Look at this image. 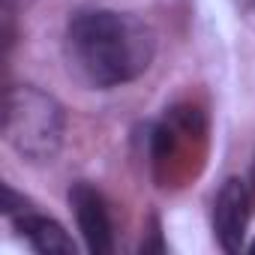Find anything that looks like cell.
Wrapping results in <instances>:
<instances>
[{
    "label": "cell",
    "instance_id": "6da1fadb",
    "mask_svg": "<svg viewBox=\"0 0 255 255\" xmlns=\"http://www.w3.org/2000/svg\"><path fill=\"white\" fill-rule=\"evenodd\" d=\"M66 54L69 66L87 84L117 87L147 72L156 54V36L135 15L90 9L69 21Z\"/></svg>",
    "mask_w": 255,
    "mask_h": 255
},
{
    "label": "cell",
    "instance_id": "7a4b0ae2",
    "mask_svg": "<svg viewBox=\"0 0 255 255\" xmlns=\"http://www.w3.org/2000/svg\"><path fill=\"white\" fill-rule=\"evenodd\" d=\"M66 117L54 96L21 84L3 96V138L30 162H51L63 144Z\"/></svg>",
    "mask_w": 255,
    "mask_h": 255
},
{
    "label": "cell",
    "instance_id": "3957f363",
    "mask_svg": "<svg viewBox=\"0 0 255 255\" xmlns=\"http://www.w3.org/2000/svg\"><path fill=\"white\" fill-rule=\"evenodd\" d=\"M246 225H249V192L237 177H228L213 207V231L219 246L225 252H240Z\"/></svg>",
    "mask_w": 255,
    "mask_h": 255
},
{
    "label": "cell",
    "instance_id": "277c9868",
    "mask_svg": "<svg viewBox=\"0 0 255 255\" xmlns=\"http://www.w3.org/2000/svg\"><path fill=\"white\" fill-rule=\"evenodd\" d=\"M69 201H72V210H75V219H78L87 249L93 255H108L114 243H111V219H108L102 195L87 183H75L69 189Z\"/></svg>",
    "mask_w": 255,
    "mask_h": 255
},
{
    "label": "cell",
    "instance_id": "5b68a950",
    "mask_svg": "<svg viewBox=\"0 0 255 255\" xmlns=\"http://www.w3.org/2000/svg\"><path fill=\"white\" fill-rule=\"evenodd\" d=\"M18 231L30 240V246L42 255H75V240L63 231L60 222L48 219V216H33L24 213L18 219Z\"/></svg>",
    "mask_w": 255,
    "mask_h": 255
},
{
    "label": "cell",
    "instance_id": "8992f818",
    "mask_svg": "<svg viewBox=\"0 0 255 255\" xmlns=\"http://www.w3.org/2000/svg\"><path fill=\"white\" fill-rule=\"evenodd\" d=\"M252 192H255V165H252Z\"/></svg>",
    "mask_w": 255,
    "mask_h": 255
},
{
    "label": "cell",
    "instance_id": "52a82bcc",
    "mask_svg": "<svg viewBox=\"0 0 255 255\" xmlns=\"http://www.w3.org/2000/svg\"><path fill=\"white\" fill-rule=\"evenodd\" d=\"M249 252H252V255H255V243H252V246H249Z\"/></svg>",
    "mask_w": 255,
    "mask_h": 255
}]
</instances>
